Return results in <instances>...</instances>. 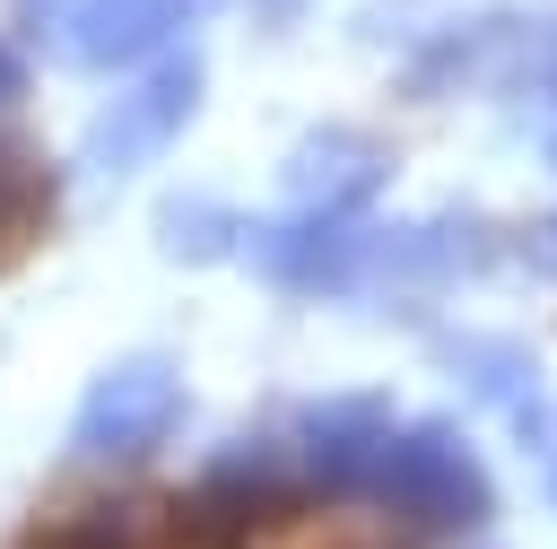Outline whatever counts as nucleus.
<instances>
[{
    "label": "nucleus",
    "mask_w": 557,
    "mask_h": 549,
    "mask_svg": "<svg viewBox=\"0 0 557 549\" xmlns=\"http://www.w3.org/2000/svg\"><path fill=\"white\" fill-rule=\"evenodd\" d=\"M366 488H374L400 523H418V532H479V523H487V471H479V453L461 444L453 418L392 427V444L374 453Z\"/></svg>",
    "instance_id": "nucleus-1"
},
{
    "label": "nucleus",
    "mask_w": 557,
    "mask_h": 549,
    "mask_svg": "<svg viewBox=\"0 0 557 549\" xmlns=\"http://www.w3.org/2000/svg\"><path fill=\"white\" fill-rule=\"evenodd\" d=\"M287 444H296V471H305L313 488H366L374 453L392 444V401H383V392H331V401H305L296 427H287Z\"/></svg>",
    "instance_id": "nucleus-2"
},
{
    "label": "nucleus",
    "mask_w": 557,
    "mask_h": 549,
    "mask_svg": "<svg viewBox=\"0 0 557 549\" xmlns=\"http://www.w3.org/2000/svg\"><path fill=\"white\" fill-rule=\"evenodd\" d=\"M174 410H183V375H174V357H122V366L87 392L78 436H87L96 453H148V444L174 427Z\"/></svg>",
    "instance_id": "nucleus-3"
},
{
    "label": "nucleus",
    "mask_w": 557,
    "mask_h": 549,
    "mask_svg": "<svg viewBox=\"0 0 557 549\" xmlns=\"http://www.w3.org/2000/svg\"><path fill=\"white\" fill-rule=\"evenodd\" d=\"M191 105H200V61L174 52V61H157V70L96 122V157H104V166H139L148 148H165V139L191 122Z\"/></svg>",
    "instance_id": "nucleus-4"
},
{
    "label": "nucleus",
    "mask_w": 557,
    "mask_h": 549,
    "mask_svg": "<svg viewBox=\"0 0 557 549\" xmlns=\"http://www.w3.org/2000/svg\"><path fill=\"white\" fill-rule=\"evenodd\" d=\"M383 174H392L383 148H357L348 131H313L305 157L287 166V200H305V209H322V218H357Z\"/></svg>",
    "instance_id": "nucleus-5"
},
{
    "label": "nucleus",
    "mask_w": 557,
    "mask_h": 549,
    "mask_svg": "<svg viewBox=\"0 0 557 549\" xmlns=\"http://www.w3.org/2000/svg\"><path fill=\"white\" fill-rule=\"evenodd\" d=\"M296 471H287V444L252 436V444H226L209 471H200V505L226 523V514H252V505H287Z\"/></svg>",
    "instance_id": "nucleus-6"
},
{
    "label": "nucleus",
    "mask_w": 557,
    "mask_h": 549,
    "mask_svg": "<svg viewBox=\"0 0 557 549\" xmlns=\"http://www.w3.org/2000/svg\"><path fill=\"white\" fill-rule=\"evenodd\" d=\"M17 549H226V523H209V505H165L148 523V540H122L113 523H35Z\"/></svg>",
    "instance_id": "nucleus-7"
},
{
    "label": "nucleus",
    "mask_w": 557,
    "mask_h": 549,
    "mask_svg": "<svg viewBox=\"0 0 557 549\" xmlns=\"http://www.w3.org/2000/svg\"><path fill=\"white\" fill-rule=\"evenodd\" d=\"M191 9H200V0H104V17L87 26V52H96V61H131V52H148L157 35H174Z\"/></svg>",
    "instance_id": "nucleus-8"
},
{
    "label": "nucleus",
    "mask_w": 557,
    "mask_h": 549,
    "mask_svg": "<svg viewBox=\"0 0 557 549\" xmlns=\"http://www.w3.org/2000/svg\"><path fill=\"white\" fill-rule=\"evenodd\" d=\"M453 357H461V375H470L487 401H513V410H531V357H522L513 340H461Z\"/></svg>",
    "instance_id": "nucleus-9"
},
{
    "label": "nucleus",
    "mask_w": 557,
    "mask_h": 549,
    "mask_svg": "<svg viewBox=\"0 0 557 549\" xmlns=\"http://www.w3.org/2000/svg\"><path fill=\"white\" fill-rule=\"evenodd\" d=\"M165 244L183 253V261H218V253H235V218H226V200L209 209V200H165Z\"/></svg>",
    "instance_id": "nucleus-10"
}]
</instances>
